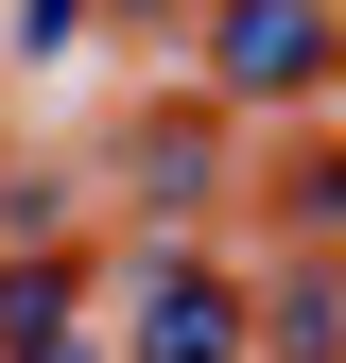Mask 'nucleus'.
Returning a JSON list of instances; mask_svg holds the SVG:
<instances>
[{
	"label": "nucleus",
	"instance_id": "nucleus-5",
	"mask_svg": "<svg viewBox=\"0 0 346 363\" xmlns=\"http://www.w3.org/2000/svg\"><path fill=\"white\" fill-rule=\"evenodd\" d=\"M0 52H18V69H52V52H86V0H0Z\"/></svg>",
	"mask_w": 346,
	"mask_h": 363
},
{
	"label": "nucleus",
	"instance_id": "nucleus-1",
	"mask_svg": "<svg viewBox=\"0 0 346 363\" xmlns=\"http://www.w3.org/2000/svg\"><path fill=\"white\" fill-rule=\"evenodd\" d=\"M346 69V0H208V86L225 104H312Z\"/></svg>",
	"mask_w": 346,
	"mask_h": 363
},
{
	"label": "nucleus",
	"instance_id": "nucleus-6",
	"mask_svg": "<svg viewBox=\"0 0 346 363\" xmlns=\"http://www.w3.org/2000/svg\"><path fill=\"white\" fill-rule=\"evenodd\" d=\"M18 363H104V346H86V329H35V346H18Z\"/></svg>",
	"mask_w": 346,
	"mask_h": 363
},
{
	"label": "nucleus",
	"instance_id": "nucleus-4",
	"mask_svg": "<svg viewBox=\"0 0 346 363\" xmlns=\"http://www.w3.org/2000/svg\"><path fill=\"white\" fill-rule=\"evenodd\" d=\"M69 311H86V277H69V259H18V277H0V346H35V329H69Z\"/></svg>",
	"mask_w": 346,
	"mask_h": 363
},
{
	"label": "nucleus",
	"instance_id": "nucleus-3",
	"mask_svg": "<svg viewBox=\"0 0 346 363\" xmlns=\"http://www.w3.org/2000/svg\"><path fill=\"white\" fill-rule=\"evenodd\" d=\"M242 329H260V346H277V363H346V259H294V277H277V294H260V311H242Z\"/></svg>",
	"mask_w": 346,
	"mask_h": 363
},
{
	"label": "nucleus",
	"instance_id": "nucleus-2",
	"mask_svg": "<svg viewBox=\"0 0 346 363\" xmlns=\"http://www.w3.org/2000/svg\"><path fill=\"white\" fill-rule=\"evenodd\" d=\"M121 294H139V311H121V363H242L260 329H242V277H225V259H139V277H121Z\"/></svg>",
	"mask_w": 346,
	"mask_h": 363
}]
</instances>
